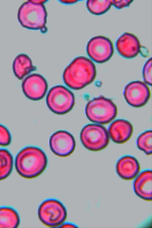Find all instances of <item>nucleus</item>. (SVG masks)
<instances>
[{
	"label": "nucleus",
	"mask_w": 152,
	"mask_h": 228,
	"mask_svg": "<svg viewBox=\"0 0 152 228\" xmlns=\"http://www.w3.org/2000/svg\"><path fill=\"white\" fill-rule=\"evenodd\" d=\"M133 132L132 124L126 120L120 119L115 120L110 124L108 132L114 142L121 144L129 139Z\"/></svg>",
	"instance_id": "14"
},
{
	"label": "nucleus",
	"mask_w": 152,
	"mask_h": 228,
	"mask_svg": "<svg viewBox=\"0 0 152 228\" xmlns=\"http://www.w3.org/2000/svg\"><path fill=\"white\" fill-rule=\"evenodd\" d=\"M86 51L89 57L94 61L99 63H104L112 56L113 48L111 41L103 36H97L88 41Z\"/></svg>",
	"instance_id": "8"
},
{
	"label": "nucleus",
	"mask_w": 152,
	"mask_h": 228,
	"mask_svg": "<svg viewBox=\"0 0 152 228\" xmlns=\"http://www.w3.org/2000/svg\"><path fill=\"white\" fill-rule=\"evenodd\" d=\"M116 48L119 53L126 58H132L136 56L140 50V44L137 38L134 34L125 32L117 39Z\"/></svg>",
	"instance_id": "12"
},
{
	"label": "nucleus",
	"mask_w": 152,
	"mask_h": 228,
	"mask_svg": "<svg viewBox=\"0 0 152 228\" xmlns=\"http://www.w3.org/2000/svg\"><path fill=\"white\" fill-rule=\"evenodd\" d=\"M108 131L99 124H89L82 129L80 138L83 145L88 150L98 151L105 148L109 142Z\"/></svg>",
	"instance_id": "7"
},
{
	"label": "nucleus",
	"mask_w": 152,
	"mask_h": 228,
	"mask_svg": "<svg viewBox=\"0 0 152 228\" xmlns=\"http://www.w3.org/2000/svg\"><path fill=\"white\" fill-rule=\"evenodd\" d=\"M12 68L14 75L19 80L23 79L36 69L30 58L24 53L20 54L15 58Z\"/></svg>",
	"instance_id": "16"
},
{
	"label": "nucleus",
	"mask_w": 152,
	"mask_h": 228,
	"mask_svg": "<svg viewBox=\"0 0 152 228\" xmlns=\"http://www.w3.org/2000/svg\"><path fill=\"white\" fill-rule=\"evenodd\" d=\"M133 190L138 197L147 201L152 200V171L147 169L140 172L134 179Z\"/></svg>",
	"instance_id": "15"
},
{
	"label": "nucleus",
	"mask_w": 152,
	"mask_h": 228,
	"mask_svg": "<svg viewBox=\"0 0 152 228\" xmlns=\"http://www.w3.org/2000/svg\"><path fill=\"white\" fill-rule=\"evenodd\" d=\"M87 7L92 13L96 15L103 14L108 10L112 3L111 0H90L86 3Z\"/></svg>",
	"instance_id": "19"
},
{
	"label": "nucleus",
	"mask_w": 152,
	"mask_h": 228,
	"mask_svg": "<svg viewBox=\"0 0 152 228\" xmlns=\"http://www.w3.org/2000/svg\"><path fill=\"white\" fill-rule=\"evenodd\" d=\"M124 98L131 106L140 107L144 105L150 96V89L146 84L139 81H135L128 84L124 91Z\"/></svg>",
	"instance_id": "10"
},
{
	"label": "nucleus",
	"mask_w": 152,
	"mask_h": 228,
	"mask_svg": "<svg viewBox=\"0 0 152 228\" xmlns=\"http://www.w3.org/2000/svg\"><path fill=\"white\" fill-rule=\"evenodd\" d=\"M77 225L71 222H64L60 227H76Z\"/></svg>",
	"instance_id": "24"
},
{
	"label": "nucleus",
	"mask_w": 152,
	"mask_h": 228,
	"mask_svg": "<svg viewBox=\"0 0 152 228\" xmlns=\"http://www.w3.org/2000/svg\"><path fill=\"white\" fill-rule=\"evenodd\" d=\"M117 107L110 99L103 96L89 101L85 108L86 115L90 121L97 124L109 123L116 117Z\"/></svg>",
	"instance_id": "4"
},
{
	"label": "nucleus",
	"mask_w": 152,
	"mask_h": 228,
	"mask_svg": "<svg viewBox=\"0 0 152 228\" xmlns=\"http://www.w3.org/2000/svg\"><path fill=\"white\" fill-rule=\"evenodd\" d=\"M115 167L118 175L126 180H134L140 173V168L137 159L129 155L120 158L116 163Z\"/></svg>",
	"instance_id": "13"
},
{
	"label": "nucleus",
	"mask_w": 152,
	"mask_h": 228,
	"mask_svg": "<svg viewBox=\"0 0 152 228\" xmlns=\"http://www.w3.org/2000/svg\"><path fill=\"white\" fill-rule=\"evenodd\" d=\"M47 13L43 4L38 3L35 0L23 2L18 12V20L23 27L30 29L39 30L44 33L46 27Z\"/></svg>",
	"instance_id": "3"
},
{
	"label": "nucleus",
	"mask_w": 152,
	"mask_h": 228,
	"mask_svg": "<svg viewBox=\"0 0 152 228\" xmlns=\"http://www.w3.org/2000/svg\"><path fill=\"white\" fill-rule=\"evenodd\" d=\"M12 140L11 134L8 129L0 124V145L6 146L9 145Z\"/></svg>",
	"instance_id": "21"
},
{
	"label": "nucleus",
	"mask_w": 152,
	"mask_h": 228,
	"mask_svg": "<svg viewBox=\"0 0 152 228\" xmlns=\"http://www.w3.org/2000/svg\"><path fill=\"white\" fill-rule=\"evenodd\" d=\"M47 105L53 113L58 115L65 114L73 108L75 98L72 92L64 86H53L48 92L46 97Z\"/></svg>",
	"instance_id": "6"
},
{
	"label": "nucleus",
	"mask_w": 152,
	"mask_h": 228,
	"mask_svg": "<svg viewBox=\"0 0 152 228\" xmlns=\"http://www.w3.org/2000/svg\"><path fill=\"white\" fill-rule=\"evenodd\" d=\"M20 222L19 214L13 208L9 206L0 207V228H15Z\"/></svg>",
	"instance_id": "17"
},
{
	"label": "nucleus",
	"mask_w": 152,
	"mask_h": 228,
	"mask_svg": "<svg viewBox=\"0 0 152 228\" xmlns=\"http://www.w3.org/2000/svg\"><path fill=\"white\" fill-rule=\"evenodd\" d=\"M22 91L28 99L33 101L42 99L45 95L48 88L47 82L40 74H30L23 80L21 84Z\"/></svg>",
	"instance_id": "11"
},
{
	"label": "nucleus",
	"mask_w": 152,
	"mask_h": 228,
	"mask_svg": "<svg viewBox=\"0 0 152 228\" xmlns=\"http://www.w3.org/2000/svg\"><path fill=\"white\" fill-rule=\"evenodd\" d=\"M136 144L138 149L146 155H151L152 152L151 130H147L140 134L137 137Z\"/></svg>",
	"instance_id": "20"
},
{
	"label": "nucleus",
	"mask_w": 152,
	"mask_h": 228,
	"mask_svg": "<svg viewBox=\"0 0 152 228\" xmlns=\"http://www.w3.org/2000/svg\"><path fill=\"white\" fill-rule=\"evenodd\" d=\"M59 1L61 3L65 4H73L78 1L77 0H61Z\"/></svg>",
	"instance_id": "25"
},
{
	"label": "nucleus",
	"mask_w": 152,
	"mask_h": 228,
	"mask_svg": "<svg viewBox=\"0 0 152 228\" xmlns=\"http://www.w3.org/2000/svg\"><path fill=\"white\" fill-rule=\"evenodd\" d=\"M112 5L116 8L120 9L129 6L133 1L132 0H111Z\"/></svg>",
	"instance_id": "23"
},
{
	"label": "nucleus",
	"mask_w": 152,
	"mask_h": 228,
	"mask_svg": "<svg viewBox=\"0 0 152 228\" xmlns=\"http://www.w3.org/2000/svg\"><path fill=\"white\" fill-rule=\"evenodd\" d=\"M96 75L95 66L92 61L85 57L80 56L73 59L66 68L63 78L69 87L78 90L92 82Z\"/></svg>",
	"instance_id": "2"
},
{
	"label": "nucleus",
	"mask_w": 152,
	"mask_h": 228,
	"mask_svg": "<svg viewBox=\"0 0 152 228\" xmlns=\"http://www.w3.org/2000/svg\"><path fill=\"white\" fill-rule=\"evenodd\" d=\"M48 159L44 151L36 146L26 147L18 153L15 166L18 174L27 179H31L40 175L45 170Z\"/></svg>",
	"instance_id": "1"
},
{
	"label": "nucleus",
	"mask_w": 152,
	"mask_h": 228,
	"mask_svg": "<svg viewBox=\"0 0 152 228\" xmlns=\"http://www.w3.org/2000/svg\"><path fill=\"white\" fill-rule=\"evenodd\" d=\"M38 217L41 223L50 227H60L67 217L66 209L60 200L48 198L43 200L37 209Z\"/></svg>",
	"instance_id": "5"
},
{
	"label": "nucleus",
	"mask_w": 152,
	"mask_h": 228,
	"mask_svg": "<svg viewBox=\"0 0 152 228\" xmlns=\"http://www.w3.org/2000/svg\"><path fill=\"white\" fill-rule=\"evenodd\" d=\"M143 79L146 84L151 85V58H149L145 62L142 72Z\"/></svg>",
	"instance_id": "22"
},
{
	"label": "nucleus",
	"mask_w": 152,
	"mask_h": 228,
	"mask_svg": "<svg viewBox=\"0 0 152 228\" xmlns=\"http://www.w3.org/2000/svg\"><path fill=\"white\" fill-rule=\"evenodd\" d=\"M50 149L53 153L60 157L70 155L75 147V142L73 136L69 132L61 130L53 133L49 141Z\"/></svg>",
	"instance_id": "9"
},
{
	"label": "nucleus",
	"mask_w": 152,
	"mask_h": 228,
	"mask_svg": "<svg viewBox=\"0 0 152 228\" xmlns=\"http://www.w3.org/2000/svg\"><path fill=\"white\" fill-rule=\"evenodd\" d=\"M13 166V158L10 152L0 149V180L7 178L11 173Z\"/></svg>",
	"instance_id": "18"
}]
</instances>
